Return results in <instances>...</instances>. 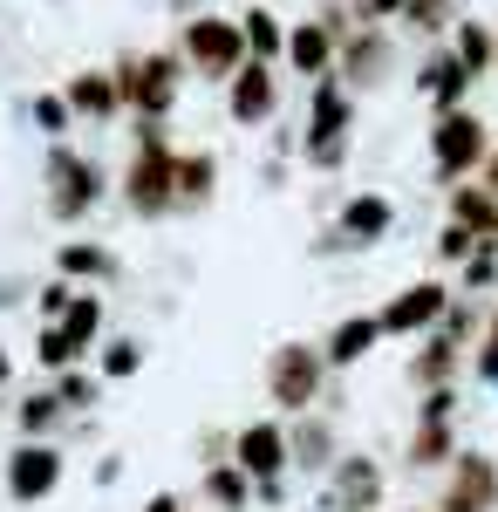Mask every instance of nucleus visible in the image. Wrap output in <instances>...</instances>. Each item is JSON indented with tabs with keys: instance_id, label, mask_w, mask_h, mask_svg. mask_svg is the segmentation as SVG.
I'll return each mask as SVG.
<instances>
[{
	"instance_id": "obj_9",
	"label": "nucleus",
	"mask_w": 498,
	"mask_h": 512,
	"mask_svg": "<svg viewBox=\"0 0 498 512\" xmlns=\"http://www.w3.org/2000/svg\"><path fill=\"white\" fill-rule=\"evenodd\" d=\"M451 301H458V287H451L444 274H423V280H410V287H396L383 308H376L383 342H423L430 328H444Z\"/></svg>"
},
{
	"instance_id": "obj_42",
	"label": "nucleus",
	"mask_w": 498,
	"mask_h": 512,
	"mask_svg": "<svg viewBox=\"0 0 498 512\" xmlns=\"http://www.w3.org/2000/svg\"><path fill=\"white\" fill-rule=\"evenodd\" d=\"M355 7V21H396L403 14V0H348Z\"/></svg>"
},
{
	"instance_id": "obj_5",
	"label": "nucleus",
	"mask_w": 498,
	"mask_h": 512,
	"mask_svg": "<svg viewBox=\"0 0 498 512\" xmlns=\"http://www.w3.org/2000/svg\"><path fill=\"white\" fill-rule=\"evenodd\" d=\"M492 123L478 117L471 103L464 110H444V117H430V178L451 192V185H464V178H478L485 171V158H492Z\"/></svg>"
},
{
	"instance_id": "obj_26",
	"label": "nucleus",
	"mask_w": 498,
	"mask_h": 512,
	"mask_svg": "<svg viewBox=\"0 0 498 512\" xmlns=\"http://www.w3.org/2000/svg\"><path fill=\"white\" fill-rule=\"evenodd\" d=\"M451 219H458L464 233L478 239V246H498V198L478 185V178H464V185H451Z\"/></svg>"
},
{
	"instance_id": "obj_46",
	"label": "nucleus",
	"mask_w": 498,
	"mask_h": 512,
	"mask_svg": "<svg viewBox=\"0 0 498 512\" xmlns=\"http://www.w3.org/2000/svg\"><path fill=\"white\" fill-rule=\"evenodd\" d=\"M7 383H14V355H7V342H0V403H7Z\"/></svg>"
},
{
	"instance_id": "obj_31",
	"label": "nucleus",
	"mask_w": 498,
	"mask_h": 512,
	"mask_svg": "<svg viewBox=\"0 0 498 512\" xmlns=\"http://www.w3.org/2000/svg\"><path fill=\"white\" fill-rule=\"evenodd\" d=\"M48 383H55V396H62V410H69V417H96V410H103V390H110L89 362L62 369V376H48Z\"/></svg>"
},
{
	"instance_id": "obj_1",
	"label": "nucleus",
	"mask_w": 498,
	"mask_h": 512,
	"mask_svg": "<svg viewBox=\"0 0 498 512\" xmlns=\"http://www.w3.org/2000/svg\"><path fill=\"white\" fill-rule=\"evenodd\" d=\"M116 198H123V212L130 219H178V144H171V130L151 117H130V164L116 171Z\"/></svg>"
},
{
	"instance_id": "obj_22",
	"label": "nucleus",
	"mask_w": 498,
	"mask_h": 512,
	"mask_svg": "<svg viewBox=\"0 0 498 512\" xmlns=\"http://www.w3.org/2000/svg\"><path fill=\"white\" fill-rule=\"evenodd\" d=\"M464 451L458 417H417L410 424V444H403V472H444Z\"/></svg>"
},
{
	"instance_id": "obj_37",
	"label": "nucleus",
	"mask_w": 498,
	"mask_h": 512,
	"mask_svg": "<svg viewBox=\"0 0 498 512\" xmlns=\"http://www.w3.org/2000/svg\"><path fill=\"white\" fill-rule=\"evenodd\" d=\"M35 369H41V376H62V369H76V349L62 342V328H55V321H41V328H35Z\"/></svg>"
},
{
	"instance_id": "obj_17",
	"label": "nucleus",
	"mask_w": 498,
	"mask_h": 512,
	"mask_svg": "<svg viewBox=\"0 0 498 512\" xmlns=\"http://www.w3.org/2000/svg\"><path fill=\"white\" fill-rule=\"evenodd\" d=\"M287 451H294V472H307L314 485L335 472V458H342L348 444L335 431V417H321V410H301V417H287Z\"/></svg>"
},
{
	"instance_id": "obj_3",
	"label": "nucleus",
	"mask_w": 498,
	"mask_h": 512,
	"mask_svg": "<svg viewBox=\"0 0 498 512\" xmlns=\"http://www.w3.org/2000/svg\"><path fill=\"white\" fill-rule=\"evenodd\" d=\"M355 103L335 76L307 82V117H301V164L307 171H342L348 144H355Z\"/></svg>"
},
{
	"instance_id": "obj_33",
	"label": "nucleus",
	"mask_w": 498,
	"mask_h": 512,
	"mask_svg": "<svg viewBox=\"0 0 498 512\" xmlns=\"http://www.w3.org/2000/svg\"><path fill=\"white\" fill-rule=\"evenodd\" d=\"M396 21H403L410 35H423V41H444L464 14H458V0H403V14H396Z\"/></svg>"
},
{
	"instance_id": "obj_39",
	"label": "nucleus",
	"mask_w": 498,
	"mask_h": 512,
	"mask_svg": "<svg viewBox=\"0 0 498 512\" xmlns=\"http://www.w3.org/2000/svg\"><path fill=\"white\" fill-rule=\"evenodd\" d=\"M471 376H478L485 390H498V301L485 308V335H478V349H471Z\"/></svg>"
},
{
	"instance_id": "obj_29",
	"label": "nucleus",
	"mask_w": 498,
	"mask_h": 512,
	"mask_svg": "<svg viewBox=\"0 0 498 512\" xmlns=\"http://www.w3.org/2000/svg\"><path fill=\"white\" fill-rule=\"evenodd\" d=\"M239 35H246V55H253V62H273V69L287 62V21H280L273 7H246V14H239Z\"/></svg>"
},
{
	"instance_id": "obj_6",
	"label": "nucleus",
	"mask_w": 498,
	"mask_h": 512,
	"mask_svg": "<svg viewBox=\"0 0 498 512\" xmlns=\"http://www.w3.org/2000/svg\"><path fill=\"white\" fill-rule=\"evenodd\" d=\"M110 69H116V82H123V110H130V117H151V123H164L178 110V89L192 76L178 48H144V55L110 62Z\"/></svg>"
},
{
	"instance_id": "obj_20",
	"label": "nucleus",
	"mask_w": 498,
	"mask_h": 512,
	"mask_svg": "<svg viewBox=\"0 0 498 512\" xmlns=\"http://www.w3.org/2000/svg\"><path fill=\"white\" fill-rule=\"evenodd\" d=\"M376 349H383V321H376V315H342L328 335H321V355H328V369H335V376L362 369Z\"/></svg>"
},
{
	"instance_id": "obj_48",
	"label": "nucleus",
	"mask_w": 498,
	"mask_h": 512,
	"mask_svg": "<svg viewBox=\"0 0 498 512\" xmlns=\"http://www.w3.org/2000/svg\"><path fill=\"white\" fill-rule=\"evenodd\" d=\"M396 512H437V506H396Z\"/></svg>"
},
{
	"instance_id": "obj_27",
	"label": "nucleus",
	"mask_w": 498,
	"mask_h": 512,
	"mask_svg": "<svg viewBox=\"0 0 498 512\" xmlns=\"http://www.w3.org/2000/svg\"><path fill=\"white\" fill-rule=\"evenodd\" d=\"M55 328H62V342L76 349V362H89V355L103 349V287H82Z\"/></svg>"
},
{
	"instance_id": "obj_7",
	"label": "nucleus",
	"mask_w": 498,
	"mask_h": 512,
	"mask_svg": "<svg viewBox=\"0 0 498 512\" xmlns=\"http://www.w3.org/2000/svg\"><path fill=\"white\" fill-rule=\"evenodd\" d=\"M69 478V451L55 437H21L7 458H0V492L7 506H48Z\"/></svg>"
},
{
	"instance_id": "obj_2",
	"label": "nucleus",
	"mask_w": 498,
	"mask_h": 512,
	"mask_svg": "<svg viewBox=\"0 0 498 512\" xmlns=\"http://www.w3.org/2000/svg\"><path fill=\"white\" fill-rule=\"evenodd\" d=\"M110 192H116V178H110V164L96 158V151L48 144V158H41V205H48L55 226H82Z\"/></svg>"
},
{
	"instance_id": "obj_38",
	"label": "nucleus",
	"mask_w": 498,
	"mask_h": 512,
	"mask_svg": "<svg viewBox=\"0 0 498 512\" xmlns=\"http://www.w3.org/2000/svg\"><path fill=\"white\" fill-rule=\"evenodd\" d=\"M444 335L464 342V349H478V335H485V301L458 294V301H451V315H444Z\"/></svg>"
},
{
	"instance_id": "obj_44",
	"label": "nucleus",
	"mask_w": 498,
	"mask_h": 512,
	"mask_svg": "<svg viewBox=\"0 0 498 512\" xmlns=\"http://www.w3.org/2000/svg\"><path fill=\"white\" fill-rule=\"evenodd\" d=\"M123 478V458H96V485H116Z\"/></svg>"
},
{
	"instance_id": "obj_47",
	"label": "nucleus",
	"mask_w": 498,
	"mask_h": 512,
	"mask_svg": "<svg viewBox=\"0 0 498 512\" xmlns=\"http://www.w3.org/2000/svg\"><path fill=\"white\" fill-rule=\"evenodd\" d=\"M14 301H21V287H14V280L0 274V308H14Z\"/></svg>"
},
{
	"instance_id": "obj_21",
	"label": "nucleus",
	"mask_w": 498,
	"mask_h": 512,
	"mask_svg": "<svg viewBox=\"0 0 498 512\" xmlns=\"http://www.w3.org/2000/svg\"><path fill=\"white\" fill-rule=\"evenodd\" d=\"M335 55H342V41L328 35V21L314 14V21H294V28H287V62H280V69L321 82V76H335Z\"/></svg>"
},
{
	"instance_id": "obj_16",
	"label": "nucleus",
	"mask_w": 498,
	"mask_h": 512,
	"mask_svg": "<svg viewBox=\"0 0 498 512\" xmlns=\"http://www.w3.org/2000/svg\"><path fill=\"white\" fill-rule=\"evenodd\" d=\"M335 233H342V253H369L396 233V198L389 192H348L342 212H335Z\"/></svg>"
},
{
	"instance_id": "obj_35",
	"label": "nucleus",
	"mask_w": 498,
	"mask_h": 512,
	"mask_svg": "<svg viewBox=\"0 0 498 512\" xmlns=\"http://www.w3.org/2000/svg\"><path fill=\"white\" fill-rule=\"evenodd\" d=\"M451 287H458V294H471V301L498 294V246H478V253L458 267V280H451Z\"/></svg>"
},
{
	"instance_id": "obj_28",
	"label": "nucleus",
	"mask_w": 498,
	"mask_h": 512,
	"mask_svg": "<svg viewBox=\"0 0 498 512\" xmlns=\"http://www.w3.org/2000/svg\"><path fill=\"white\" fill-rule=\"evenodd\" d=\"M198 499H205L212 512H253V478L239 472L232 458H219V465L198 472Z\"/></svg>"
},
{
	"instance_id": "obj_4",
	"label": "nucleus",
	"mask_w": 498,
	"mask_h": 512,
	"mask_svg": "<svg viewBox=\"0 0 498 512\" xmlns=\"http://www.w3.org/2000/svg\"><path fill=\"white\" fill-rule=\"evenodd\" d=\"M335 383L321 342H280L267 349V410L273 417H301V410H321V396Z\"/></svg>"
},
{
	"instance_id": "obj_12",
	"label": "nucleus",
	"mask_w": 498,
	"mask_h": 512,
	"mask_svg": "<svg viewBox=\"0 0 498 512\" xmlns=\"http://www.w3.org/2000/svg\"><path fill=\"white\" fill-rule=\"evenodd\" d=\"M232 465L253 478V485H280V478L294 472V451H287V417H253V424H239L232 431Z\"/></svg>"
},
{
	"instance_id": "obj_25",
	"label": "nucleus",
	"mask_w": 498,
	"mask_h": 512,
	"mask_svg": "<svg viewBox=\"0 0 498 512\" xmlns=\"http://www.w3.org/2000/svg\"><path fill=\"white\" fill-rule=\"evenodd\" d=\"M212 198H219V158L212 151H178V219L212 212Z\"/></svg>"
},
{
	"instance_id": "obj_8",
	"label": "nucleus",
	"mask_w": 498,
	"mask_h": 512,
	"mask_svg": "<svg viewBox=\"0 0 498 512\" xmlns=\"http://www.w3.org/2000/svg\"><path fill=\"white\" fill-rule=\"evenodd\" d=\"M178 55H185V69H192L198 82H219V89L253 62V55H246V35H239V21H226V14H192L185 35H178Z\"/></svg>"
},
{
	"instance_id": "obj_15",
	"label": "nucleus",
	"mask_w": 498,
	"mask_h": 512,
	"mask_svg": "<svg viewBox=\"0 0 498 512\" xmlns=\"http://www.w3.org/2000/svg\"><path fill=\"white\" fill-rule=\"evenodd\" d=\"M226 117L239 130H267L280 117V76H273V62H246L239 76L226 82Z\"/></svg>"
},
{
	"instance_id": "obj_10",
	"label": "nucleus",
	"mask_w": 498,
	"mask_h": 512,
	"mask_svg": "<svg viewBox=\"0 0 498 512\" xmlns=\"http://www.w3.org/2000/svg\"><path fill=\"white\" fill-rule=\"evenodd\" d=\"M314 506L321 512H383L389 506V472L369 451H342L335 472L314 485Z\"/></svg>"
},
{
	"instance_id": "obj_24",
	"label": "nucleus",
	"mask_w": 498,
	"mask_h": 512,
	"mask_svg": "<svg viewBox=\"0 0 498 512\" xmlns=\"http://www.w3.org/2000/svg\"><path fill=\"white\" fill-rule=\"evenodd\" d=\"M7 410H14V431H21V437H55V444H62V431H69V424H76V417L62 410V396H55V383H48V376H41L35 390H21Z\"/></svg>"
},
{
	"instance_id": "obj_11",
	"label": "nucleus",
	"mask_w": 498,
	"mask_h": 512,
	"mask_svg": "<svg viewBox=\"0 0 498 512\" xmlns=\"http://www.w3.org/2000/svg\"><path fill=\"white\" fill-rule=\"evenodd\" d=\"M389 76H396V35H389L383 21H362V28L342 41V55H335V82H342L348 96H369V89H383Z\"/></svg>"
},
{
	"instance_id": "obj_43",
	"label": "nucleus",
	"mask_w": 498,
	"mask_h": 512,
	"mask_svg": "<svg viewBox=\"0 0 498 512\" xmlns=\"http://www.w3.org/2000/svg\"><path fill=\"white\" fill-rule=\"evenodd\" d=\"M137 512H192V499H185V492H151Z\"/></svg>"
},
{
	"instance_id": "obj_23",
	"label": "nucleus",
	"mask_w": 498,
	"mask_h": 512,
	"mask_svg": "<svg viewBox=\"0 0 498 512\" xmlns=\"http://www.w3.org/2000/svg\"><path fill=\"white\" fill-rule=\"evenodd\" d=\"M55 274L76 280V287H110V280H123V260L103 239H62L55 246Z\"/></svg>"
},
{
	"instance_id": "obj_45",
	"label": "nucleus",
	"mask_w": 498,
	"mask_h": 512,
	"mask_svg": "<svg viewBox=\"0 0 498 512\" xmlns=\"http://www.w3.org/2000/svg\"><path fill=\"white\" fill-rule=\"evenodd\" d=\"M478 185H485V192L498 198V144H492V158H485V171H478Z\"/></svg>"
},
{
	"instance_id": "obj_36",
	"label": "nucleus",
	"mask_w": 498,
	"mask_h": 512,
	"mask_svg": "<svg viewBox=\"0 0 498 512\" xmlns=\"http://www.w3.org/2000/svg\"><path fill=\"white\" fill-rule=\"evenodd\" d=\"M471 253H478V239L464 233L458 219H444V226H437V239H430V260H437V267H451V274H458L464 260H471Z\"/></svg>"
},
{
	"instance_id": "obj_41",
	"label": "nucleus",
	"mask_w": 498,
	"mask_h": 512,
	"mask_svg": "<svg viewBox=\"0 0 498 512\" xmlns=\"http://www.w3.org/2000/svg\"><path fill=\"white\" fill-rule=\"evenodd\" d=\"M417 417H458V383H451V390H423Z\"/></svg>"
},
{
	"instance_id": "obj_40",
	"label": "nucleus",
	"mask_w": 498,
	"mask_h": 512,
	"mask_svg": "<svg viewBox=\"0 0 498 512\" xmlns=\"http://www.w3.org/2000/svg\"><path fill=\"white\" fill-rule=\"evenodd\" d=\"M76 294H82L76 280L48 274V280H41V287H35V315H41V321H62V315H69V301H76Z\"/></svg>"
},
{
	"instance_id": "obj_30",
	"label": "nucleus",
	"mask_w": 498,
	"mask_h": 512,
	"mask_svg": "<svg viewBox=\"0 0 498 512\" xmlns=\"http://www.w3.org/2000/svg\"><path fill=\"white\" fill-rule=\"evenodd\" d=\"M451 48H458V62H464L478 82L498 69V28H492V21H471V14H464L458 28H451Z\"/></svg>"
},
{
	"instance_id": "obj_32",
	"label": "nucleus",
	"mask_w": 498,
	"mask_h": 512,
	"mask_svg": "<svg viewBox=\"0 0 498 512\" xmlns=\"http://www.w3.org/2000/svg\"><path fill=\"white\" fill-rule=\"evenodd\" d=\"M144 342H137V335H110V342H103V349H96V362H89V369H96V376H103V383H130V376H144Z\"/></svg>"
},
{
	"instance_id": "obj_19",
	"label": "nucleus",
	"mask_w": 498,
	"mask_h": 512,
	"mask_svg": "<svg viewBox=\"0 0 498 512\" xmlns=\"http://www.w3.org/2000/svg\"><path fill=\"white\" fill-rule=\"evenodd\" d=\"M62 96H69L76 123H116V117H130V110H123V82H116V69H76V76L62 82Z\"/></svg>"
},
{
	"instance_id": "obj_14",
	"label": "nucleus",
	"mask_w": 498,
	"mask_h": 512,
	"mask_svg": "<svg viewBox=\"0 0 498 512\" xmlns=\"http://www.w3.org/2000/svg\"><path fill=\"white\" fill-rule=\"evenodd\" d=\"M417 89H423V103H430V117H444V110H464V103H471L478 76L458 62V48H451V41H430V48H423V62H417Z\"/></svg>"
},
{
	"instance_id": "obj_18",
	"label": "nucleus",
	"mask_w": 498,
	"mask_h": 512,
	"mask_svg": "<svg viewBox=\"0 0 498 512\" xmlns=\"http://www.w3.org/2000/svg\"><path fill=\"white\" fill-rule=\"evenodd\" d=\"M464 369H471V349H464V342H451L444 328H430L417 349H410V362H403V383H410L417 396L423 390H451Z\"/></svg>"
},
{
	"instance_id": "obj_13",
	"label": "nucleus",
	"mask_w": 498,
	"mask_h": 512,
	"mask_svg": "<svg viewBox=\"0 0 498 512\" xmlns=\"http://www.w3.org/2000/svg\"><path fill=\"white\" fill-rule=\"evenodd\" d=\"M437 512H498V458L492 451H471V444H464L458 458L444 465Z\"/></svg>"
},
{
	"instance_id": "obj_34",
	"label": "nucleus",
	"mask_w": 498,
	"mask_h": 512,
	"mask_svg": "<svg viewBox=\"0 0 498 512\" xmlns=\"http://www.w3.org/2000/svg\"><path fill=\"white\" fill-rule=\"evenodd\" d=\"M28 110H35V130L48 137V144H69V137H76V110H69V96H62V89H41Z\"/></svg>"
}]
</instances>
